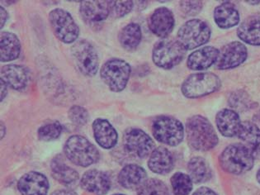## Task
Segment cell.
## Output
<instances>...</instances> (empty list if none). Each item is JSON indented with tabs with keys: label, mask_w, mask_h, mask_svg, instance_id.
<instances>
[{
	"label": "cell",
	"mask_w": 260,
	"mask_h": 195,
	"mask_svg": "<svg viewBox=\"0 0 260 195\" xmlns=\"http://www.w3.org/2000/svg\"><path fill=\"white\" fill-rule=\"evenodd\" d=\"M84 190L95 195H104L111 188L110 178L104 171L90 170L84 174L80 180Z\"/></svg>",
	"instance_id": "obj_15"
},
{
	"label": "cell",
	"mask_w": 260,
	"mask_h": 195,
	"mask_svg": "<svg viewBox=\"0 0 260 195\" xmlns=\"http://www.w3.org/2000/svg\"><path fill=\"white\" fill-rule=\"evenodd\" d=\"M29 79L28 71L22 66L7 64L1 70V80L8 87L15 90H22L27 88Z\"/></svg>",
	"instance_id": "obj_17"
},
{
	"label": "cell",
	"mask_w": 260,
	"mask_h": 195,
	"mask_svg": "<svg viewBox=\"0 0 260 195\" xmlns=\"http://www.w3.org/2000/svg\"><path fill=\"white\" fill-rule=\"evenodd\" d=\"M257 180H258V183L260 184V169L258 170V172H257Z\"/></svg>",
	"instance_id": "obj_42"
},
{
	"label": "cell",
	"mask_w": 260,
	"mask_h": 195,
	"mask_svg": "<svg viewBox=\"0 0 260 195\" xmlns=\"http://www.w3.org/2000/svg\"><path fill=\"white\" fill-rule=\"evenodd\" d=\"M187 171L192 181L197 184L204 183L212 178V170L203 157H193L187 164Z\"/></svg>",
	"instance_id": "obj_28"
},
{
	"label": "cell",
	"mask_w": 260,
	"mask_h": 195,
	"mask_svg": "<svg viewBox=\"0 0 260 195\" xmlns=\"http://www.w3.org/2000/svg\"><path fill=\"white\" fill-rule=\"evenodd\" d=\"M149 26L153 34L159 38H166L174 29V14L167 8H159L150 16Z\"/></svg>",
	"instance_id": "obj_16"
},
{
	"label": "cell",
	"mask_w": 260,
	"mask_h": 195,
	"mask_svg": "<svg viewBox=\"0 0 260 195\" xmlns=\"http://www.w3.org/2000/svg\"><path fill=\"white\" fill-rule=\"evenodd\" d=\"M51 195H77L74 191L70 190V189H60V190H56Z\"/></svg>",
	"instance_id": "obj_39"
},
{
	"label": "cell",
	"mask_w": 260,
	"mask_h": 195,
	"mask_svg": "<svg viewBox=\"0 0 260 195\" xmlns=\"http://www.w3.org/2000/svg\"><path fill=\"white\" fill-rule=\"evenodd\" d=\"M21 52L20 42L15 34L4 31L1 34V60L3 62L14 60Z\"/></svg>",
	"instance_id": "obj_27"
},
{
	"label": "cell",
	"mask_w": 260,
	"mask_h": 195,
	"mask_svg": "<svg viewBox=\"0 0 260 195\" xmlns=\"http://www.w3.org/2000/svg\"><path fill=\"white\" fill-rule=\"evenodd\" d=\"M62 133V126L60 122H49L47 124L41 126L38 130V137L42 141L49 142L57 139Z\"/></svg>",
	"instance_id": "obj_32"
},
{
	"label": "cell",
	"mask_w": 260,
	"mask_h": 195,
	"mask_svg": "<svg viewBox=\"0 0 260 195\" xmlns=\"http://www.w3.org/2000/svg\"><path fill=\"white\" fill-rule=\"evenodd\" d=\"M1 129H2L3 133H2V138H4V136H5V125H4V123L2 122V124H1Z\"/></svg>",
	"instance_id": "obj_41"
},
{
	"label": "cell",
	"mask_w": 260,
	"mask_h": 195,
	"mask_svg": "<svg viewBox=\"0 0 260 195\" xmlns=\"http://www.w3.org/2000/svg\"><path fill=\"white\" fill-rule=\"evenodd\" d=\"M192 195H217L216 192H214L211 188L207 187H202L197 189Z\"/></svg>",
	"instance_id": "obj_37"
},
{
	"label": "cell",
	"mask_w": 260,
	"mask_h": 195,
	"mask_svg": "<svg viewBox=\"0 0 260 195\" xmlns=\"http://www.w3.org/2000/svg\"><path fill=\"white\" fill-rule=\"evenodd\" d=\"M133 8V1H109L110 14L115 18H121L129 14Z\"/></svg>",
	"instance_id": "obj_33"
},
{
	"label": "cell",
	"mask_w": 260,
	"mask_h": 195,
	"mask_svg": "<svg viewBox=\"0 0 260 195\" xmlns=\"http://www.w3.org/2000/svg\"><path fill=\"white\" fill-rule=\"evenodd\" d=\"M18 188L22 195H47L49 182L44 175L31 171L21 177Z\"/></svg>",
	"instance_id": "obj_14"
},
{
	"label": "cell",
	"mask_w": 260,
	"mask_h": 195,
	"mask_svg": "<svg viewBox=\"0 0 260 195\" xmlns=\"http://www.w3.org/2000/svg\"><path fill=\"white\" fill-rule=\"evenodd\" d=\"M147 175L142 167L137 165H128L121 170L118 181L121 186L127 189H140L147 180Z\"/></svg>",
	"instance_id": "obj_18"
},
{
	"label": "cell",
	"mask_w": 260,
	"mask_h": 195,
	"mask_svg": "<svg viewBox=\"0 0 260 195\" xmlns=\"http://www.w3.org/2000/svg\"><path fill=\"white\" fill-rule=\"evenodd\" d=\"M138 195H169V190L166 184L161 180L151 179L140 188Z\"/></svg>",
	"instance_id": "obj_31"
},
{
	"label": "cell",
	"mask_w": 260,
	"mask_h": 195,
	"mask_svg": "<svg viewBox=\"0 0 260 195\" xmlns=\"http://www.w3.org/2000/svg\"><path fill=\"white\" fill-rule=\"evenodd\" d=\"M49 20L59 40L64 43H72L77 40L80 29L68 12L61 9H54L49 14Z\"/></svg>",
	"instance_id": "obj_9"
},
{
	"label": "cell",
	"mask_w": 260,
	"mask_h": 195,
	"mask_svg": "<svg viewBox=\"0 0 260 195\" xmlns=\"http://www.w3.org/2000/svg\"><path fill=\"white\" fill-rule=\"evenodd\" d=\"M247 56L245 45L239 42H230L219 51L215 67L218 70L233 69L245 62Z\"/></svg>",
	"instance_id": "obj_12"
},
{
	"label": "cell",
	"mask_w": 260,
	"mask_h": 195,
	"mask_svg": "<svg viewBox=\"0 0 260 195\" xmlns=\"http://www.w3.org/2000/svg\"><path fill=\"white\" fill-rule=\"evenodd\" d=\"M51 172L55 180L66 186L75 185L79 180L77 171L64 164L59 157H55L51 162Z\"/></svg>",
	"instance_id": "obj_26"
},
{
	"label": "cell",
	"mask_w": 260,
	"mask_h": 195,
	"mask_svg": "<svg viewBox=\"0 0 260 195\" xmlns=\"http://www.w3.org/2000/svg\"><path fill=\"white\" fill-rule=\"evenodd\" d=\"M252 3H255V5H258V4H260V1H256V2H252V1H248V4H252ZM254 5V4H253Z\"/></svg>",
	"instance_id": "obj_43"
},
{
	"label": "cell",
	"mask_w": 260,
	"mask_h": 195,
	"mask_svg": "<svg viewBox=\"0 0 260 195\" xmlns=\"http://www.w3.org/2000/svg\"><path fill=\"white\" fill-rule=\"evenodd\" d=\"M130 75V66L121 59H111L101 68L102 80L113 92H120L126 88Z\"/></svg>",
	"instance_id": "obj_8"
},
{
	"label": "cell",
	"mask_w": 260,
	"mask_h": 195,
	"mask_svg": "<svg viewBox=\"0 0 260 195\" xmlns=\"http://www.w3.org/2000/svg\"><path fill=\"white\" fill-rule=\"evenodd\" d=\"M216 123L220 134L226 138H233L238 135L242 122L236 111L225 109L216 114Z\"/></svg>",
	"instance_id": "obj_19"
},
{
	"label": "cell",
	"mask_w": 260,
	"mask_h": 195,
	"mask_svg": "<svg viewBox=\"0 0 260 195\" xmlns=\"http://www.w3.org/2000/svg\"><path fill=\"white\" fill-rule=\"evenodd\" d=\"M71 55L73 56L78 70L84 76H94L99 69V56L94 47L86 40L75 42L71 47Z\"/></svg>",
	"instance_id": "obj_10"
},
{
	"label": "cell",
	"mask_w": 260,
	"mask_h": 195,
	"mask_svg": "<svg viewBox=\"0 0 260 195\" xmlns=\"http://www.w3.org/2000/svg\"><path fill=\"white\" fill-rule=\"evenodd\" d=\"M174 157L168 149L158 147L150 155L148 166L150 171L159 175L170 173L174 168Z\"/></svg>",
	"instance_id": "obj_24"
},
{
	"label": "cell",
	"mask_w": 260,
	"mask_h": 195,
	"mask_svg": "<svg viewBox=\"0 0 260 195\" xmlns=\"http://www.w3.org/2000/svg\"><path fill=\"white\" fill-rule=\"evenodd\" d=\"M186 133L188 145L196 151H209L218 143L213 126L203 116H192L187 120Z\"/></svg>",
	"instance_id": "obj_1"
},
{
	"label": "cell",
	"mask_w": 260,
	"mask_h": 195,
	"mask_svg": "<svg viewBox=\"0 0 260 195\" xmlns=\"http://www.w3.org/2000/svg\"><path fill=\"white\" fill-rule=\"evenodd\" d=\"M186 51L179 41L165 38L154 45L153 61L163 69H172L183 60Z\"/></svg>",
	"instance_id": "obj_4"
},
{
	"label": "cell",
	"mask_w": 260,
	"mask_h": 195,
	"mask_svg": "<svg viewBox=\"0 0 260 195\" xmlns=\"http://www.w3.org/2000/svg\"><path fill=\"white\" fill-rule=\"evenodd\" d=\"M64 151L69 160L79 167H89L100 160L98 149L82 136L69 138L64 144Z\"/></svg>",
	"instance_id": "obj_3"
},
{
	"label": "cell",
	"mask_w": 260,
	"mask_h": 195,
	"mask_svg": "<svg viewBox=\"0 0 260 195\" xmlns=\"http://www.w3.org/2000/svg\"><path fill=\"white\" fill-rule=\"evenodd\" d=\"M152 133L158 142L171 146L180 144L184 137L182 122L170 116H160L154 120Z\"/></svg>",
	"instance_id": "obj_6"
},
{
	"label": "cell",
	"mask_w": 260,
	"mask_h": 195,
	"mask_svg": "<svg viewBox=\"0 0 260 195\" xmlns=\"http://www.w3.org/2000/svg\"><path fill=\"white\" fill-rule=\"evenodd\" d=\"M80 14L84 22L90 27H100L110 14L109 1H83Z\"/></svg>",
	"instance_id": "obj_13"
},
{
	"label": "cell",
	"mask_w": 260,
	"mask_h": 195,
	"mask_svg": "<svg viewBox=\"0 0 260 195\" xmlns=\"http://www.w3.org/2000/svg\"><path fill=\"white\" fill-rule=\"evenodd\" d=\"M239 139L249 149L253 157L260 158V129L252 122L245 121L241 123L238 133Z\"/></svg>",
	"instance_id": "obj_20"
},
{
	"label": "cell",
	"mask_w": 260,
	"mask_h": 195,
	"mask_svg": "<svg viewBox=\"0 0 260 195\" xmlns=\"http://www.w3.org/2000/svg\"><path fill=\"white\" fill-rule=\"evenodd\" d=\"M171 186L175 195H188L192 189V180L189 175L177 172L171 177Z\"/></svg>",
	"instance_id": "obj_30"
},
{
	"label": "cell",
	"mask_w": 260,
	"mask_h": 195,
	"mask_svg": "<svg viewBox=\"0 0 260 195\" xmlns=\"http://www.w3.org/2000/svg\"><path fill=\"white\" fill-rule=\"evenodd\" d=\"M0 18H1V22H0V27L1 28L5 26V22L7 21L8 13L4 8H0Z\"/></svg>",
	"instance_id": "obj_38"
},
{
	"label": "cell",
	"mask_w": 260,
	"mask_h": 195,
	"mask_svg": "<svg viewBox=\"0 0 260 195\" xmlns=\"http://www.w3.org/2000/svg\"><path fill=\"white\" fill-rule=\"evenodd\" d=\"M214 20L220 28H231L238 24L240 15L232 4L225 2L215 9Z\"/></svg>",
	"instance_id": "obj_25"
},
{
	"label": "cell",
	"mask_w": 260,
	"mask_h": 195,
	"mask_svg": "<svg viewBox=\"0 0 260 195\" xmlns=\"http://www.w3.org/2000/svg\"><path fill=\"white\" fill-rule=\"evenodd\" d=\"M230 101H231L232 107L236 108V109H239L241 111L243 109H246L249 106V98L246 97V95H244L242 93H235L234 95H232Z\"/></svg>",
	"instance_id": "obj_36"
},
{
	"label": "cell",
	"mask_w": 260,
	"mask_h": 195,
	"mask_svg": "<svg viewBox=\"0 0 260 195\" xmlns=\"http://www.w3.org/2000/svg\"><path fill=\"white\" fill-rule=\"evenodd\" d=\"M124 147L128 153L138 158H146L154 151V143L150 136L138 128H129L123 137Z\"/></svg>",
	"instance_id": "obj_11"
},
{
	"label": "cell",
	"mask_w": 260,
	"mask_h": 195,
	"mask_svg": "<svg viewBox=\"0 0 260 195\" xmlns=\"http://www.w3.org/2000/svg\"><path fill=\"white\" fill-rule=\"evenodd\" d=\"M211 38V28L200 19L187 21L179 28L178 41L186 50L197 48L206 44Z\"/></svg>",
	"instance_id": "obj_7"
},
{
	"label": "cell",
	"mask_w": 260,
	"mask_h": 195,
	"mask_svg": "<svg viewBox=\"0 0 260 195\" xmlns=\"http://www.w3.org/2000/svg\"><path fill=\"white\" fill-rule=\"evenodd\" d=\"M141 41V27L137 23H130L123 27L119 34L121 47L127 51H133L139 46Z\"/></svg>",
	"instance_id": "obj_29"
},
{
	"label": "cell",
	"mask_w": 260,
	"mask_h": 195,
	"mask_svg": "<svg viewBox=\"0 0 260 195\" xmlns=\"http://www.w3.org/2000/svg\"><path fill=\"white\" fill-rule=\"evenodd\" d=\"M219 50L213 47H206L197 50L187 58V67L192 71H203L215 64L218 57Z\"/></svg>",
	"instance_id": "obj_22"
},
{
	"label": "cell",
	"mask_w": 260,
	"mask_h": 195,
	"mask_svg": "<svg viewBox=\"0 0 260 195\" xmlns=\"http://www.w3.org/2000/svg\"><path fill=\"white\" fill-rule=\"evenodd\" d=\"M220 79L211 72L193 74L182 85V93L189 99L203 97L214 93L220 88Z\"/></svg>",
	"instance_id": "obj_5"
},
{
	"label": "cell",
	"mask_w": 260,
	"mask_h": 195,
	"mask_svg": "<svg viewBox=\"0 0 260 195\" xmlns=\"http://www.w3.org/2000/svg\"><path fill=\"white\" fill-rule=\"evenodd\" d=\"M254 159L249 149L237 143L225 147L219 156V163L226 173L238 175L250 171L254 164Z\"/></svg>",
	"instance_id": "obj_2"
},
{
	"label": "cell",
	"mask_w": 260,
	"mask_h": 195,
	"mask_svg": "<svg viewBox=\"0 0 260 195\" xmlns=\"http://www.w3.org/2000/svg\"><path fill=\"white\" fill-rule=\"evenodd\" d=\"M180 5L182 10L190 16L196 15L203 9L202 1H183L181 2Z\"/></svg>",
	"instance_id": "obj_35"
},
{
	"label": "cell",
	"mask_w": 260,
	"mask_h": 195,
	"mask_svg": "<svg viewBox=\"0 0 260 195\" xmlns=\"http://www.w3.org/2000/svg\"><path fill=\"white\" fill-rule=\"evenodd\" d=\"M114 195H124V194H120V193H117V194H114Z\"/></svg>",
	"instance_id": "obj_44"
},
{
	"label": "cell",
	"mask_w": 260,
	"mask_h": 195,
	"mask_svg": "<svg viewBox=\"0 0 260 195\" xmlns=\"http://www.w3.org/2000/svg\"><path fill=\"white\" fill-rule=\"evenodd\" d=\"M69 118L75 124L83 126L88 122L89 115L84 108L75 105L71 107V109L69 110Z\"/></svg>",
	"instance_id": "obj_34"
},
{
	"label": "cell",
	"mask_w": 260,
	"mask_h": 195,
	"mask_svg": "<svg viewBox=\"0 0 260 195\" xmlns=\"http://www.w3.org/2000/svg\"><path fill=\"white\" fill-rule=\"evenodd\" d=\"M8 86L5 83L3 82L2 80H1V101L5 100V98L7 95L8 93Z\"/></svg>",
	"instance_id": "obj_40"
},
{
	"label": "cell",
	"mask_w": 260,
	"mask_h": 195,
	"mask_svg": "<svg viewBox=\"0 0 260 195\" xmlns=\"http://www.w3.org/2000/svg\"><path fill=\"white\" fill-rule=\"evenodd\" d=\"M93 135L96 142L103 148H113L117 144V133L108 120L98 118L93 123Z\"/></svg>",
	"instance_id": "obj_23"
},
{
	"label": "cell",
	"mask_w": 260,
	"mask_h": 195,
	"mask_svg": "<svg viewBox=\"0 0 260 195\" xmlns=\"http://www.w3.org/2000/svg\"><path fill=\"white\" fill-rule=\"evenodd\" d=\"M239 38L252 46H260V13L248 16L237 30Z\"/></svg>",
	"instance_id": "obj_21"
}]
</instances>
